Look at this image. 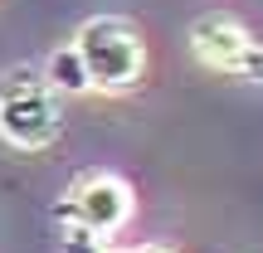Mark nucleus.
I'll use <instances>...</instances> for the list:
<instances>
[{
  "mask_svg": "<svg viewBox=\"0 0 263 253\" xmlns=\"http://www.w3.org/2000/svg\"><path fill=\"white\" fill-rule=\"evenodd\" d=\"M103 253H176V248H151V244L146 248H112V244H103Z\"/></svg>",
  "mask_w": 263,
  "mask_h": 253,
  "instance_id": "6",
  "label": "nucleus"
},
{
  "mask_svg": "<svg viewBox=\"0 0 263 253\" xmlns=\"http://www.w3.org/2000/svg\"><path fill=\"white\" fill-rule=\"evenodd\" d=\"M68 44L78 49L88 88H98V93H127V88H137L141 68H146V39H141V29L132 25V20H122V15L83 20Z\"/></svg>",
  "mask_w": 263,
  "mask_h": 253,
  "instance_id": "1",
  "label": "nucleus"
},
{
  "mask_svg": "<svg viewBox=\"0 0 263 253\" xmlns=\"http://www.w3.org/2000/svg\"><path fill=\"white\" fill-rule=\"evenodd\" d=\"M190 49L205 68L234 78H254L263 83V44L239 25L234 15H200L190 25Z\"/></svg>",
  "mask_w": 263,
  "mask_h": 253,
  "instance_id": "4",
  "label": "nucleus"
},
{
  "mask_svg": "<svg viewBox=\"0 0 263 253\" xmlns=\"http://www.w3.org/2000/svg\"><path fill=\"white\" fill-rule=\"evenodd\" d=\"M54 219H59V229L73 224V229H88L98 239H112L132 219V185L122 176H112V170H93V176L68 185V195L59 200Z\"/></svg>",
  "mask_w": 263,
  "mask_h": 253,
  "instance_id": "3",
  "label": "nucleus"
},
{
  "mask_svg": "<svg viewBox=\"0 0 263 253\" xmlns=\"http://www.w3.org/2000/svg\"><path fill=\"white\" fill-rule=\"evenodd\" d=\"M59 131H64V107L44 73L29 64L10 68L0 78V137L20 151H44L59 141Z\"/></svg>",
  "mask_w": 263,
  "mask_h": 253,
  "instance_id": "2",
  "label": "nucleus"
},
{
  "mask_svg": "<svg viewBox=\"0 0 263 253\" xmlns=\"http://www.w3.org/2000/svg\"><path fill=\"white\" fill-rule=\"evenodd\" d=\"M44 83L54 88L59 98L64 93H88V73H83V59H78L73 44H59L54 54L44 59Z\"/></svg>",
  "mask_w": 263,
  "mask_h": 253,
  "instance_id": "5",
  "label": "nucleus"
}]
</instances>
